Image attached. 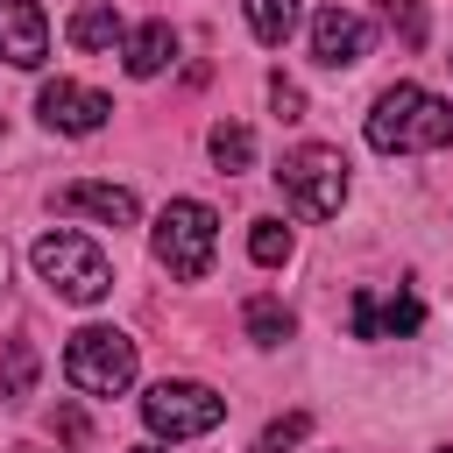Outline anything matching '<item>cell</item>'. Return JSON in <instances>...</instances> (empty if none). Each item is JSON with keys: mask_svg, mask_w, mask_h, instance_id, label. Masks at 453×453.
Here are the masks:
<instances>
[{"mask_svg": "<svg viewBox=\"0 0 453 453\" xmlns=\"http://www.w3.org/2000/svg\"><path fill=\"white\" fill-rule=\"evenodd\" d=\"M35 368H42V361H35V347H28V340H7V375H0V396H7V403H28V396H35Z\"/></svg>", "mask_w": 453, "mask_h": 453, "instance_id": "17", "label": "cell"}, {"mask_svg": "<svg viewBox=\"0 0 453 453\" xmlns=\"http://www.w3.org/2000/svg\"><path fill=\"white\" fill-rule=\"evenodd\" d=\"M0 57H7L14 71H42V57H50V21H42L35 0H0Z\"/></svg>", "mask_w": 453, "mask_h": 453, "instance_id": "10", "label": "cell"}, {"mask_svg": "<svg viewBox=\"0 0 453 453\" xmlns=\"http://www.w3.org/2000/svg\"><path fill=\"white\" fill-rule=\"evenodd\" d=\"M35 113H42V127H50V134H99V127H106V113H113V99H106V92H92V85L57 78V85H42V92H35Z\"/></svg>", "mask_w": 453, "mask_h": 453, "instance_id": "7", "label": "cell"}, {"mask_svg": "<svg viewBox=\"0 0 453 453\" xmlns=\"http://www.w3.org/2000/svg\"><path fill=\"white\" fill-rule=\"evenodd\" d=\"M134 453H156V446H134Z\"/></svg>", "mask_w": 453, "mask_h": 453, "instance_id": "26", "label": "cell"}, {"mask_svg": "<svg viewBox=\"0 0 453 453\" xmlns=\"http://www.w3.org/2000/svg\"><path fill=\"white\" fill-rule=\"evenodd\" d=\"M368 42H375V28H368L354 7H340V0H333V7H319V14H311V57H319L326 71H354V64L368 57Z\"/></svg>", "mask_w": 453, "mask_h": 453, "instance_id": "9", "label": "cell"}, {"mask_svg": "<svg viewBox=\"0 0 453 453\" xmlns=\"http://www.w3.org/2000/svg\"><path fill=\"white\" fill-rule=\"evenodd\" d=\"M382 21L403 35V50H425V35H432V21H425V0H382Z\"/></svg>", "mask_w": 453, "mask_h": 453, "instance_id": "18", "label": "cell"}, {"mask_svg": "<svg viewBox=\"0 0 453 453\" xmlns=\"http://www.w3.org/2000/svg\"><path fill=\"white\" fill-rule=\"evenodd\" d=\"M156 262L177 276V283H198L205 269H212V248H219V212L205 205V198H170L163 212H156Z\"/></svg>", "mask_w": 453, "mask_h": 453, "instance_id": "3", "label": "cell"}, {"mask_svg": "<svg viewBox=\"0 0 453 453\" xmlns=\"http://www.w3.org/2000/svg\"><path fill=\"white\" fill-rule=\"evenodd\" d=\"M255 453H276V446H255Z\"/></svg>", "mask_w": 453, "mask_h": 453, "instance_id": "24", "label": "cell"}, {"mask_svg": "<svg viewBox=\"0 0 453 453\" xmlns=\"http://www.w3.org/2000/svg\"><path fill=\"white\" fill-rule=\"evenodd\" d=\"M64 375L85 396H120L134 382V340L120 326H78L71 347H64Z\"/></svg>", "mask_w": 453, "mask_h": 453, "instance_id": "5", "label": "cell"}, {"mask_svg": "<svg viewBox=\"0 0 453 453\" xmlns=\"http://www.w3.org/2000/svg\"><path fill=\"white\" fill-rule=\"evenodd\" d=\"M57 205H64V212H92V219H106V226H134V219H142V198H134L127 184H99V177L64 184Z\"/></svg>", "mask_w": 453, "mask_h": 453, "instance_id": "11", "label": "cell"}, {"mask_svg": "<svg viewBox=\"0 0 453 453\" xmlns=\"http://www.w3.org/2000/svg\"><path fill=\"white\" fill-rule=\"evenodd\" d=\"M219 418H226V396L191 382V375H163L142 396V425L156 439H205V432H219Z\"/></svg>", "mask_w": 453, "mask_h": 453, "instance_id": "6", "label": "cell"}, {"mask_svg": "<svg viewBox=\"0 0 453 453\" xmlns=\"http://www.w3.org/2000/svg\"><path fill=\"white\" fill-rule=\"evenodd\" d=\"M64 35H71V50H120V42H127V21H120L113 0H85Z\"/></svg>", "mask_w": 453, "mask_h": 453, "instance_id": "12", "label": "cell"}, {"mask_svg": "<svg viewBox=\"0 0 453 453\" xmlns=\"http://www.w3.org/2000/svg\"><path fill=\"white\" fill-rule=\"evenodd\" d=\"M205 149H212L219 170H248V163H255V134H248L241 120H219V127L205 134Z\"/></svg>", "mask_w": 453, "mask_h": 453, "instance_id": "16", "label": "cell"}, {"mask_svg": "<svg viewBox=\"0 0 453 453\" xmlns=\"http://www.w3.org/2000/svg\"><path fill=\"white\" fill-rule=\"evenodd\" d=\"M453 142V106L425 85H389L375 106H368V149L382 156H425V149H446Z\"/></svg>", "mask_w": 453, "mask_h": 453, "instance_id": "1", "label": "cell"}, {"mask_svg": "<svg viewBox=\"0 0 453 453\" xmlns=\"http://www.w3.org/2000/svg\"><path fill=\"white\" fill-rule=\"evenodd\" d=\"M276 184H283V198H290L304 219H333V212L347 205V156H340L333 142H297V149H283Z\"/></svg>", "mask_w": 453, "mask_h": 453, "instance_id": "4", "label": "cell"}, {"mask_svg": "<svg viewBox=\"0 0 453 453\" xmlns=\"http://www.w3.org/2000/svg\"><path fill=\"white\" fill-rule=\"evenodd\" d=\"M0 290H7V248H0Z\"/></svg>", "mask_w": 453, "mask_h": 453, "instance_id": "23", "label": "cell"}, {"mask_svg": "<svg viewBox=\"0 0 453 453\" xmlns=\"http://www.w3.org/2000/svg\"><path fill=\"white\" fill-rule=\"evenodd\" d=\"M304 432H311V418H304V411H290V418H276V425L262 432V446H276V453H283V446H297Z\"/></svg>", "mask_w": 453, "mask_h": 453, "instance_id": "20", "label": "cell"}, {"mask_svg": "<svg viewBox=\"0 0 453 453\" xmlns=\"http://www.w3.org/2000/svg\"><path fill=\"white\" fill-rule=\"evenodd\" d=\"M241 14H248V35L269 50H283L297 35V0H241Z\"/></svg>", "mask_w": 453, "mask_h": 453, "instance_id": "14", "label": "cell"}, {"mask_svg": "<svg viewBox=\"0 0 453 453\" xmlns=\"http://www.w3.org/2000/svg\"><path fill=\"white\" fill-rule=\"evenodd\" d=\"M432 453H453V446H432Z\"/></svg>", "mask_w": 453, "mask_h": 453, "instance_id": "25", "label": "cell"}, {"mask_svg": "<svg viewBox=\"0 0 453 453\" xmlns=\"http://www.w3.org/2000/svg\"><path fill=\"white\" fill-rule=\"evenodd\" d=\"M241 326H248V340H255V347H283V340L297 333V319H290V304H283V297H248Z\"/></svg>", "mask_w": 453, "mask_h": 453, "instance_id": "15", "label": "cell"}, {"mask_svg": "<svg viewBox=\"0 0 453 453\" xmlns=\"http://www.w3.org/2000/svg\"><path fill=\"white\" fill-rule=\"evenodd\" d=\"M248 255H255L262 269L290 262V226H283V219H255V234H248Z\"/></svg>", "mask_w": 453, "mask_h": 453, "instance_id": "19", "label": "cell"}, {"mask_svg": "<svg viewBox=\"0 0 453 453\" xmlns=\"http://www.w3.org/2000/svg\"><path fill=\"white\" fill-rule=\"evenodd\" d=\"M120 57H127V78H156V71L177 57V28H170V21H142V28H127Z\"/></svg>", "mask_w": 453, "mask_h": 453, "instance_id": "13", "label": "cell"}, {"mask_svg": "<svg viewBox=\"0 0 453 453\" xmlns=\"http://www.w3.org/2000/svg\"><path fill=\"white\" fill-rule=\"evenodd\" d=\"M418 326H425V304H418L411 290H396V297L354 290V297H347V333H354V340H403V333H418Z\"/></svg>", "mask_w": 453, "mask_h": 453, "instance_id": "8", "label": "cell"}, {"mask_svg": "<svg viewBox=\"0 0 453 453\" xmlns=\"http://www.w3.org/2000/svg\"><path fill=\"white\" fill-rule=\"evenodd\" d=\"M269 106H276L283 120H304V92H297L290 78H269Z\"/></svg>", "mask_w": 453, "mask_h": 453, "instance_id": "21", "label": "cell"}, {"mask_svg": "<svg viewBox=\"0 0 453 453\" xmlns=\"http://www.w3.org/2000/svg\"><path fill=\"white\" fill-rule=\"evenodd\" d=\"M28 262H35V276H42L64 304H99V297L113 290V262H106V248H92V241H85V234H71V226L35 234Z\"/></svg>", "mask_w": 453, "mask_h": 453, "instance_id": "2", "label": "cell"}, {"mask_svg": "<svg viewBox=\"0 0 453 453\" xmlns=\"http://www.w3.org/2000/svg\"><path fill=\"white\" fill-rule=\"evenodd\" d=\"M57 439H71V446H78V439H85V418H78V411H71V403H64V411H57Z\"/></svg>", "mask_w": 453, "mask_h": 453, "instance_id": "22", "label": "cell"}]
</instances>
